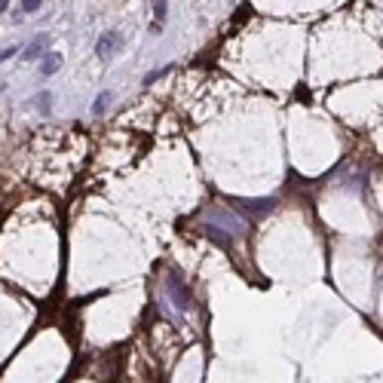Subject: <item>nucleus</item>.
<instances>
[{"label":"nucleus","instance_id":"6e6552de","mask_svg":"<svg viewBox=\"0 0 383 383\" xmlns=\"http://www.w3.org/2000/svg\"><path fill=\"white\" fill-rule=\"evenodd\" d=\"M169 74V68H163V71H153V74H147L144 77V83H153V80H159V77H166Z\"/></svg>","mask_w":383,"mask_h":383},{"label":"nucleus","instance_id":"1a4fd4ad","mask_svg":"<svg viewBox=\"0 0 383 383\" xmlns=\"http://www.w3.org/2000/svg\"><path fill=\"white\" fill-rule=\"evenodd\" d=\"M37 7H40V0H22V10L25 13H34Z\"/></svg>","mask_w":383,"mask_h":383},{"label":"nucleus","instance_id":"39448f33","mask_svg":"<svg viewBox=\"0 0 383 383\" xmlns=\"http://www.w3.org/2000/svg\"><path fill=\"white\" fill-rule=\"evenodd\" d=\"M108 105H111V92H102V95H99V99H95V105H92V111H95V114H105V108H108Z\"/></svg>","mask_w":383,"mask_h":383},{"label":"nucleus","instance_id":"f03ea898","mask_svg":"<svg viewBox=\"0 0 383 383\" xmlns=\"http://www.w3.org/2000/svg\"><path fill=\"white\" fill-rule=\"evenodd\" d=\"M120 43H123V37H120L117 31H108V34L99 37V43H95V52H99V58H111V55L120 49Z\"/></svg>","mask_w":383,"mask_h":383},{"label":"nucleus","instance_id":"9d476101","mask_svg":"<svg viewBox=\"0 0 383 383\" xmlns=\"http://www.w3.org/2000/svg\"><path fill=\"white\" fill-rule=\"evenodd\" d=\"M16 52H19L16 46H10V49H0V61H7V58H13Z\"/></svg>","mask_w":383,"mask_h":383},{"label":"nucleus","instance_id":"423d86ee","mask_svg":"<svg viewBox=\"0 0 383 383\" xmlns=\"http://www.w3.org/2000/svg\"><path fill=\"white\" fill-rule=\"evenodd\" d=\"M206 236H209V239H215L218 245H230V239H227L224 233H218V227H206Z\"/></svg>","mask_w":383,"mask_h":383},{"label":"nucleus","instance_id":"9b49d317","mask_svg":"<svg viewBox=\"0 0 383 383\" xmlns=\"http://www.w3.org/2000/svg\"><path fill=\"white\" fill-rule=\"evenodd\" d=\"M10 7V0H0V10H7Z\"/></svg>","mask_w":383,"mask_h":383},{"label":"nucleus","instance_id":"20e7f679","mask_svg":"<svg viewBox=\"0 0 383 383\" xmlns=\"http://www.w3.org/2000/svg\"><path fill=\"white\" fill-rule=\"evenodd\" d=\"M46 43H49V37H46V34H43V37H37V43H31V46L25 49V58H31V61H34V58H40V55H43V49H46Z\"/></svg>","mask_w":383,"mask_h":383},{"label":"nucleus","instance_id":"f257e3e1","mask_svg":"<svg viewBox=\"0 0 383 383\" xmlns=\"http://www.w3.org/2000/svg\"><path fill=\"white\" fill-rule=\"evenodd\" d=\"M166 289H169V295H172V301H175V307L178 310H194V298H190V292H187V285L175 276V273H169V279H166Z\"/></svg>","mask_w":383,"mask_h":383},{"label":"nucleus","instance_id":"7ed1b4c3","mask_svg":"<svg viewBox=\"0 0 383 383\" xmlns=\"http://www.w3.org/2000/svg\"><path fill=\"white\" fill-rule=\"evenodd\" d=\"M43 61H40V74L43 77H52L58 68H61V55L58 52H46V55H40Z\"/></svg>","mask_w":383,"mask_h":383},{"label":"nucleus","instance_id":"0eeeda50","mask_svg":"<svg viewBox=\"0 0 383 383\" xmlns=\"http://www.w3.org/2000/svg\"><path fill=\"white\" fill-rule=\"evenodd\" d=\"M49 105H52V95H49V92H43V95H37V108H40L43 114H49Z\"/></svg>","mask_w":383,"mask_h":383}]
</instances>
